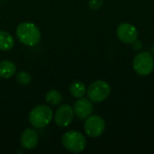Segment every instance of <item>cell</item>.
Here are the masks:
<instances>
[{"instance_id": "cell-1", "label": "cell", "mask_w": 154, "mask_h": 154, "mask_svg": "<svg viewBox=\"0 0 154 154\" xmlns=\"http://www.w3.org/2000/svg\"><path fill=\"white\" fill-rule=\"evenodd\" d=\"M16 36L20 42L26 46H35L39 43L42 34L40 29L31 22H23L16 28Z\"/></svg>"}, {"instance_id": "cell-2", "label": "cell", "mask_w": 154, "mask_h": 154, "mask_svg": "<svg viewBox=\"0 0 154 154\" xmlns=\"http://www.w3.org/2000/svg\"><path fill=\"white\" fill-rule=\"evenodd\" d=\"M53 116L51 108L46 105H40L32 109L29 114V121L35 128H43L48 125Z\"/></svg>"}, {"instance_id": "cell-3", "label": "cell", "mask_w": 154, "mask_h": 154, "mask_svg": "<svg viewBox=\"0 0 154 154\" xmlns=\"http://www.w3.org/2000/svg\"><path fill=\"white\" fill-rule=\"evenodd\" d=\"M63 147L69 152L78 153L82 152L86 147V138L84 134L78 131H69L63 134L61 138Z\"/></svg>"}, {"instance_id": "cell-4", "label": "cell", "mask_w": 154, "mask_h": 154, "mask_svg": "<svg viewBox=\"0 0 154 154\" xmlns=\"http://www.w3.org/2000/svg\"><path fill=\"white\" fill-rule=\"evenodd\" d=\"M134 69L137 74L141 76H148L154 69V60L152 55L149 52L138 53L133 61Z\"/></svg>"}, {"instance_id": "cell-5", "label": "cell", "mask_w": 154, "mask_h": 154, "mask_svg": "<svg viewBox=\"0 0 154 154\" xmlns=\"http://www.w3.org/2000/svg\"><path fill=\"white\" fill-rule=\"evenodd\" d=\"M111 91L110 86L104 80L93 82L88 88V97L91 102L100 103L107 98Z\"/></svg>"}, {"instance_id": "cell-6", "label": "cell", "mask_w": 154, "mask_h": 154, "mask_svg": "<svg viewBox=\"0 0 154 154\" xmlns=\"http://www.w3.org/2000/svg\"><path fill=\"white\" fill-rule=\"evenodd\" d=\"M106 123L99 116H89L84 124V131L88 136L92 138L99 137L105 131Z\"/></svg>"}, {"instance_id": "cell-7", "label": "cell", "mask_w": 154, "mask_h": 154, "mask_svg": "<svg viewBox=\"0 0 154 154\" xmlns=\"http://www.w3.org/2000/svg\"><path fill=\"white\" fill-rule=\"evenodd\" d=\"M116 34L120 41L127 44L134 43L138 38L137 29L129 23H123L119 24L116 29Z\"/></svg>"}, {"instance_id": "cell-8", "label": "cell", "mask_w": 154, "mask_h": 154, "mask_svg": "<svg viewBox=\"0 0 154 154\" xmlns=\"http://www.w3.org/2000/svg\"><path fill=\"white\" fill-rule=\"evenodd\" d=\"M73 116H74V110L72 106H70L68 104H63L60 106L56 110L54 120L59 126L67 127L72 123Z\"/></svg>"}, {"instance_id": "cell-9", "label": "cell", "mask_w": 154, "mask_h": 154, "mask_svg": "<svg viewBox=\"0 0 154 154\" xmlns=\"http://www.w3.org/2000/svg\"><path fill=\"white\" fill-rule=\"evenodd\" d=\"M74 114L80 120H86L93 112V105L88 98L81 97L74 105Z\"/></svg>"}, {"instance_id": "cell-10", "label": "cell", "mask_w": 154, "mask_h": 154, "mask_svg": "<svg viewBox=\"0 0 154 154\" xmlns=\"http://www.w3.org/2000/svg\"><path fill=\"white\" fill-rule=\"evenodd\" d=\"M38 134L32 128H26L21 135V145L27 150H32L38 144Z\"/></svg>"}, {"instance_id": "cell-11", "label": "cell", "mask_w": 154, "mask_h": 154, "mask_svg": "<svg viewBox=\"0 0 154 154\" xmlns=\"http://www.w3.org/2000/svg\"><path fill=\"white\" fill-rule=\"evenodd\" d=\"M16 71L15 64L11 60H1L0 61V78L9 79L14 75Z\"/></svg>"}, {"instance_id": "cell-12", "label": "cell", "mask_w": 154, "mask_h": 154, "mask_svg": "<svg viewBox=\"0 0 154 154\" xmlns=\"http://www.w3.org/2000/svg\"><path fill=\"white\" fill-rule=\"evenodd\" d=\"M14 45V37L5 31H0V50L1 51H9Z\"/></svg>"}, {"instance_id": "cell-13", "label": "cell", "mask_w": 154, "mask_h": 154, "mask_svg": "<svg viewBox=\"0 0 154 154\" xmlns=\"http://www.w3.org/2000/svg\"><path fill=\"white\" fill-rule=\"evenodd\" d=\"M70 94L76 98H81L86 94V86L80 81H75L70 85Z\"/></svg>"}, {"instance_id": "cell-14", "label": "cell", "mask_w": 154, "mask_h": 154, "mask_svg": "<svg viewBox=\"0 0 154 154\" xmlns=\"http://www.w3.org/2000/svg\"><path fill=\"white\" fill-rule=\"evenodd\" d=\"M62 99H63L62 95L58 90L52 89L48 91V93L46 94V102L52 106H57L60 104L62 102Z\"/></svg>"}, {"instance_id": "cell-15", "label": "cell", "mask_w": 154, "mask_h": 154, "mask_svg": "<svg viewBox=\"0 0 154 154\" xmlns=\"http://www.w3.org/2000/svg\"><path fill=\"white\" fill-rule=\"evenodd\" d=\"M16 80L20 85H29L31 83V76L26 71H20L16 74Z\"/></svg>"}, {"instance_id": "cell-16", "label": "cell", "mask_w": 154, "mask_h": 154, "mask_svg": "<svg viewBox=\"0 0 154 154\" xmlns=\"http://www.w3.org/2000/svg\"><path fill=\"white\" fill-rule=\"evenodd\" d=\"M103 5V0H89L88 6L92 10H98Z\"/></svg>"}, {"instance_id": "cell-17", "label": "cell", "mask_w": 154, "mask_h": 154, "mask_svg": "<svg viewBox=\"0 0 154 154\" xmlns=\"http://www.w3.org/2000/svg\"><path fill=\"white\" fill-rule=\"evenodd\" d=\"M152 52H153V53H154V44H153V45H152Z\"/></svg>"}]
</instances>
